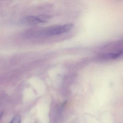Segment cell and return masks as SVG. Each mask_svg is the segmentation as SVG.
Listing matches in <instances>:
<instances>
[{
  "mask_svg": "<svg viewBox=\"0 0 123 123\" xmlns=\"http://www.w3.org/2000/svg\"><path fill=\"white\" fill-rule=\"evenodd\" d=\"M73 27L72 24H65L62 25L52 27L46 30L44 33L49 36L59 35L69 31Z\"/></svg>",
  "mask_w": 123,
  "mask_h": 123,
  "instance_id": "obj_1",
  "label": "cell"
},
{
  "mask_svg": "<svg viewBox=\"0 0 123 123\" xmlns=\"http://www.w3.org/2000/svg\"><path fill=\"white\" fill-rule=\"evenodd\" d=\"M24 22L26 24L31 25H36L39 23L37 17L33 16L26 17L24 20Z\"/></svg>",
  "mask_w": 123,
  "mask_h": 123,
  "instance_id": "obj_2",
  "label": "cell"
},
{
  "mask_svg": "<svg viewBox=\"0 0 123 123\" xmlns=\"http://www.w3.org/2000/svg\"><path fill=\"white\" fill-rule=\"evenodd\" d=\"M39 23H45L49 21L51 17L47 15H42L36 17Z\"/></svg>",
  "mask_w": 123,
  "mask_h": 123,
  "instance_id": "obj_3",
  "label": "cell"
},
{
  "mask_svg": "<svg viewBox=\"0 0 123 123\" xmlns=\"http://www.w3.org/2000/svg\"><path fill=\"white\" fill-rule=\"evenodd\" d=\"M21 118L19 115H16L13 118L10 123H20Z\"/></svg>",
  "mask_w": 123,
  "mask_h": 123,
  "instance_id": "obj_4",
  "label": "cell"
},
{
  "mask_svg": "<svg viewBox=\"0 0 123 123\" xmlns=\"http://www.w3.org/2000/svg\"><path fill=\"white\" fill-rule=\"evenodd\" d=\"M3 115V113L2 112H1V113H0V119L2 118Z\"/></svg>",
  "mask_w": 123,
  "mask_h": 123,
  "instance_id": "obj_5",
  "label": "cell"
},
{
  "mask_svg": "<svg viewBox=\"0 0 123 123\" xmlns=\"http://www.w3.org/2000/svg\"></svg>",
  "mask_w": 123,
  "mask_h": 123,
  "instance_id": "obj_6",
  "label": "cell"
}]
</instances>
